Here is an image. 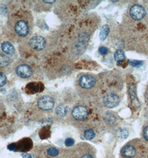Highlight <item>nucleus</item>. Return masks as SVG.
I'll return each mask as SVG.
<instances>
[{
	"label": "nucleus",
	"mask_w": 148,
	"mask_h": 158,
	"mask_svg": "<svg viewBox=\"0 0 148 158\" xmlns=\"http://www.w3.org/2000/svg\"><path fill=\"white\" fill-rule=\"evenodd\" d=\"M114 59L118 64H121L125 60V55L122 49H118L114 54Z\"/></svg>",
	"instance_id": "obj_16"
},
{
	"label": "nucleus",
	"mask_w": 148,
	"mask_h": 158,
	"mask_svg": "<svg viewBox=\"0 0 148 158\" xmlns=\"http://www.w3.org/2000/svg\"><path fill=\"white\" fill-rule=\"evenodd\" d=\"M146 11L142 6L135 5L133 6L130 10V15L133 19L139 21L146 16Z\"/></svg>",
	"instance_id": "obj_11"
},
{
	"label": "nucleus",
	"mask_w": 148,
	"mask_h": 158,
	"mask_svg": "<svg viewBox=\"0 0 148 158\" xmlns=\"http://www.w3.org/2000/svg\"><path fill=\"white\" fill-rule=\"evenodd\" d=\"M109 32V27L107 25H105L101 27V30L99 34V38L101 41H104L107 36L108 35V33Z\"/></svg>",
	"instance_id": "obj_17"
},
{
	"label": "nucleus",
	"mask_w": 148,
	"mask_h": 158,
	"mask_svg": "<svg viewBox=\"0 0 148 158\" xmlns=\"http://www.w3.org/2000/svg\"><path fill=\"white\" fill-rule=\"evenodd\" d=\"M89 116V109L83 104H78L74 106L71 112L72 118L76 122H84Z\"/></svg>",
	"instance_id": "obj_5"
},
{
	"label": "nucleus",
	"mask_w": 148,
	"mask_h": 158,
	"mask_svg": "<svg viewBox=\"0 0 148 158\" xmlns=\"http://www.w3.org/2000/svg\"><path fill=\"white\" fill-rule=\"evenodd\" d=\"M9 61H10V60L7 56H3V55H1L0 56V64H1V67L7 65L9 63Z\"/></svg>",
	"instance_id": "obj_22"
},
{
	"label": "nucleus",
	"mask_w": 148,
	"mask_h": 158,
	"mask_svg": "<svg viewBox=\"0 0 148 158\" xmlns=\"http://www.w3.org/2000/svg\"><path fill=\"white\" fill-rule=\"evenodd\" d=\"M130 65H132L133 67H139L143 64V61L138 60H130L129 61Z\"/></svg>",
	"instance_id": "obj_24"
},
{
	"label": "nucleus",
	"mask_w": 148,
	"mask_h": 158,
	"mask_svg": "<svg viewBox=\"0 0 148 158\" xmlns=\"http://www.w3.org/2000/svg\"><path fill=\"white\" fill-rule=\"evenodd\" d=\"M99 52L101 54V55H107L108 52V49L107 48V47H101L99 48Z\"/></svg>",
	"instance_id": "obj_26"
},
{
	"label": "nucleus",
	"mask_w": 148,
	"mask_h": 158,
	"mask_svg": "<svg viewBox=\"0 0 148 158\" xmlns=\"http://www.w3.org/2000/svg\"><path fill=\"white\" fill-rule=\"evenodd\" d=\"M31 152L33 158H71L69 148L57 147L48 143L37 145Z\"/></svg>",
	"instance_id": "obj_1"
},
{
	"label": "nucleus",
	"mask_w": 148,
	"mask_h": 158,
	"mask_svg": "<svg viewBox=\"0 0 148 158\" xmlns=\"http://www.w3.org/2000/svg\"><path fill=\"white\" fill-rule=\"evenodd\" d=\"M30 46L36 51H41L44 49L46 45V40L41 36H35L30 41Z\"/></svg>",
	"instance_id": "obj_13"
},
{
	"label": "nucleus",
	"mask_w": 148,
	"mask_h": 158,
	"mask_svg": "<svg viewBox=\"0 0 148 158\" xmlns=\"http://www.w3.org/2000/svg\"><path fill=\"white\" fill-rule=\"evenodd\" d=\"M120 98L114 93H108L102 99V102L104 106L108 108H113L117 106L120 103Z\"/></svg>",
	"instance_id": "obj_8"
},
{
	"label": "nucleus",
	"mask_w": 148,
	"mask_h": 158,
	"mask_svg": "<svg viewBox=\"0 0 148 158\" xmlns=\"http://www.w3.org/2000/svg\"><path fill=\"white\" fill-rule=\"evenodd\" d=\"M67 113V108L64 105H59L56 108V114L59 117L63 118Z\"/></svg>",
	"instance_id": "obj_18"
},
{
	"label": "nucleus",
	"mask_w": 148,
	"mask_h": 158,
	"mask_svg": "<svg viewBox=\"0 0 148 158\" xmlns=\"http://www.w3.org/2000/svg\"><path fill=\"white\" fill-rule=\"evenodd\" d=\"M145 147L139 139H135L127 142L121 148L120 158H143Z\"/></svg>",
	"instance_id": "obj_2"
},
{
	"label": "nucleus",
	"mask_w": 148,
	"mask_h": 158,
	"mask_svg": "<svg viewBox=\"0 0 148 158\" xmlns=\"http://www.w3.org/2000/svg\"><path fill=\"white\" fill-rule=\"evenodd\" d=\"M43 85L39 83L32 82L28 84L26 87V92L28 94H35V93L41 92L43 90Z\"/></svg>",
	"instance_id": "obj_14"
},
{
	"label": "nucleus",
	"mask_w": 148,
	"mask_h": 158,
	"mask_svg": "<svg viewBox=\"0 0 148 158\" xmlns=\"http://www.w3.org/2000/svg\"><path fill=\"white\" fill-rule=\"evenodd\" d=\"M39 138L42 139H47L49 138L51 135V131L49 130V128L44 127L41 129V130L39 131Z\"/></svg>",
	"instance_id": "obj_20"
},
{
	"label": "nucleus",
	"mask_w": 148,
	"mask_h": 158,
	"mask_svg": "<svg viewBox=\"0 0 148 158\" xmlns=\"http://www.w3.org/2000/svg\"><path fill=\"white\" fill-rule=\"evenodd\" d=\"M43 2L48 4H51L53 3L56 2V1H43Z\"/></svg>",
	"instance_id": "obj_30"
},
{
	"label": "nucleus",
	"mask_w": 148,
	"mask_h": 158,
	"mask_svg": "<svg viewBox=\"0 0 148 158\" xmlns=\"http://www.w3.org/2000/svg\"><path fill=\"white\" fill-rule=\"evenodd\" d=\"M0 11H1V14H3V15H5V14L7 13V7L5 5L1 4V5H0Z\"/></svg>",
	"instance_id": "obj_28"
},
{
	"label": "nucleus",
	"mask_w": 148,
	"mask_h": 158,
	"mask_svg": "<svg viewBox=\"0 0 148 158\" xmlns=\"http://www.w3.org/2000/svg\"><path fill=\"white\" fill-rule=\"evenodd\" d=\"M82 135L83 139L93 142L98 140L100 136L98 129L92 127H84L83 130Z\"/></svg>",
	"instance_id": "obj_10"
},
{
	"label": "nucleus",
	"mask_w": 148,
	"mask_h": 158,
	"mask_svg": "<svg viewBox=\"0 0 148 158\" xmlns=\"http://www.w3.org/2000/svg\"><path fill=\"white\" fill-rule=\"evenodd\" d=\"M14 29L17 34L22 37H26L30 32L29 24L24 19L17 21L14 26Z\"/></svg>",
	"instance_id": "obj_7"
},
{
	"label": "nucleus",
	"mask_w": 148,
	"mask_h": 158,
	"mask_svg": "<svg viewBox=\"0 0 148 158\" xmlns=\"http://www.w3.org/2000/svg\"><path fill=\"white\" fill-rule=\"evenodd\" d=\"M104 120L108 124L112 125L115 122V117L112 114L107 113L105 115Z\"/></svg>",
	"instance_id": "obj_21"
},
{
	"label": "nucleus",
	"mask_w": 148,
	"mask_h": 158,
	"mask_svg": "<svg viewBox=\"0 0 148 158\" xmlns=\"http://www.w3.org/2000/svg\"><path fill=\"white\" fill-rule=\"evenodd\" d=\"M22 158H33V156H32L31 154L30 153H25L24 154L22 155Z\"/></svg>",
	"instance_id": "obj_29"
},
{
	"label": "nucleus",
	"mask_w": 148,
	"mask_h": 158,
	"mask_svg": "<svg viewBox=\"0 0 148 158\" xmlns=\"http://www.w3.org/2000/svg\"><path fill=\"white\" fill-rule=\"evenodd\" d=\"M69 148L71 158H97L96 148L87 142H80Z\"/></svg>",
	"instance_id": "obj_3"
},
{
	"label": "nucleus",
	"mask_w": 148,
	"mask_h": 158,
	"mask_svg": "<svg viewBox=\"0 0 148 158\" xmlns=\"http://www.w3.org/2000/svg\"><path fill=\"white\" fill-rule=\"evenodd\" d=\"M116 135L120 139H125L128 136V131L125 129L120 128L116 131Z\"/></svg>",
	"instance_id": "obj_19"
},
{
	"label": "nucleus",
	"mask_w": 148,
	"mask_h": 158,
	"mask_svg": "<svg viewBox=\"0 0 148 158\" xmlns=\"http://www.w3.org/2000/svg\"><path fill=\"white\" fill-rule=\"evenodd\" d=\"M0 87H2L4 85H5L6 81H7V78L6 77L5 74L3 73H1V76H0Z\"/></svg>",
	"instance_id": "obj_25"
},
{
	"label": "nucleus",
	"mask_w": 148,
	"mask_h": 158,
	"mask_svg": "<svg viewBox=\"0 0 148 158\" xmlns=\"http://www.w3.org/2000/svg\"><path fill=\"white\" fill-rule=\"evenodd\" d=\"M37 105L39 109L41 110L49 111L55 106V100L49 95H43L37 100Z\"/></svg>",
	"instance_id": "obj_6"
},
{
	"label": "nucleus",
	"mask_w": 148,
	"mask_h": 158,
	"mask_svg": "<svg viewBox=\"0 0 148 158\" xmlns=\"http://www.w3.org/2000/svg\"><path fill=\"white\" fill-rule=\"evenodd\" d=\"M74 143H75V142H74V139H72L71 138H67L64 142V144L66 145V147H67L71 148L73 147V145H74Z\"/></svg>",
	"instance_id": "obj_23"
},
{
	"label": "nucleus",
	"mask_w": 148,
	"mask_h": 158,
	"mask_svg": "<svg viewBox=\"0 0 148 158\" xmlns=\"http://www.w3.org/2000/svg\"><path fill=\"white\" fill-rule=\"evenodd\" d=\"M96 82V78L89 74H84L80 77L78 81L80 87L84 89H89L93 88Z\"/></svg>",
	"instance_id": "obj_9"
},
{
	"label": "nucleus",
	"mask_w": 148,
	"mask_h": 158,
	"mask_svg": "<svg viewBox=\"0 0 148 158\" xmlns=\"http://www.w3.org/2000/svg\"><path fill=\"white\" fill-rule=\"evenodd\" d=\"M1 49L6 55L11 56L15 53V49L14 46L8 42H3L1 44Z\"/></svg>",
	"instance_id": "obj_15"
},
{
	"label": "nucleus",
	"mask_w": 148,
	"mask_h": 158,
	"mask_svg": "<svg viewBox=\"0 0 148 158\" xmlns=\"http://www.w3.org/2000/svg\"><path fill=\"white\" fill-rule=\"evenodd\" d=\"M17 75L22 78H28L33 73L32 69L26 64H22L18 65L16 69Z\"/></svg>",
	"instance_id": "obj_12"
},
{
	"label": "nucleus",
	"mask_w": 148,
	"mask_h": 158,
	"mask_svg": "<svg viewBox=\"0 0 148 158\" xmlns=\"http://www.w3.org/2000/svg\"><path fill=\"white\" fill-rule=\"evenodd\" d=\"M143 137L144 139L148 142V126L144 129L143 131Z\"/></svg>",
	"instance_id": "obj_27"
},
{
	"label": "nucleus",
	"mask_w": 148,
	"mask_h": 158,
	"mask_svg": "<svg viewBox=\"0 0 148 158\" xmlns=\"http://www.w3.org/2000/svg\"><path fill=\"white\" fill-rule=\"evenodd\" d=\"M33 142L29 137H25L16 142L11 143L7 146L8 150L14 152L26 153L33 148Z\"/></svg>",
	"instance_id": "obj_4"
}]
</instances>
